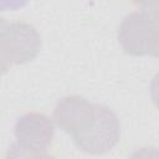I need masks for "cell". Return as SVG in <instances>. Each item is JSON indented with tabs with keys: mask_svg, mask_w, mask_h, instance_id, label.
<instances>
[{
	"mask_svg": "<svg viewBox=\"0 0 159 159\" xmlns=\"http://www.w3.org/2000/svg\"><path fill=\"white\" fill-rule=\"evenodd\" d=\"M56 125L72 137L78 149L89 154L112 150L120 139V123L107 106L71 94L61 98L53 109Z\"/></svg>",
	"mask_w": 159,
	"mask_h": 159,
	"instance_id": "cell-1",
	"label": "cell"
},
{
	"mask_svg": "<svg viewBox=\"0 0 159 159\" xmlns=\"http://www.w3.org/2000/svg\"><path fill=\"white\" fill-rule=\"evenodd\" d=\"M117 37L125 53L159 58V12L142 9L128 14L118 27Z\"/></svg>",
	"mask_w": 159,
	"mask_h": 159,
	"instance_id": "cell-2",
	"label": "cell"
},
{
	"mask_svg": "<svg viewBox=\"0 0 159 159\" xmlns=\"http://www.w3.org/2000/svg\"><path fill=\"white\" fill-rule=\"evenodd\" d=\"M1 71L34 60L41 48V36L26 22H6L1 20Z\"/></svg>",
	"mask_w": 159,
	"mask_h": 159,
	"instance_id": "cell-3",
	"label": "cell"
},
{
	"mask_svg": "<svg viewBox=\"0 0 159 159\" xmlns=\"http://www.w3.org/2000/svg\"><path fill=\"white\" fill-rule=\"evenodd\" d=\"M16 143L10 153L14 157H47V150L55 137L51 119L37 112L22 114L14 128Z\"/></svg>",
	"mask_w": 159,
	"mask_h": 159,
	"instance_id": "cell-4",
	"label": "cell"
},
{
	"mask_svg": "<svg viewBox=\"0 0 159 159\" xmlns=\"http://www.w3.org/2000/svg\"><path fill=\"white\" fill-rule=\"evenodd\" d=\"M150 98L153 103L159 108V72L154 75L150 82Z\"/></svg>",
	"mask_w": 159,
	"mask_h": 159,
	"instance_id": "cell-5",
	"label": "cell"
},
{
	"mask_svg": "<svg viewBox=\"0 0 159 159\" xmlns=\"http://www.w3.org/2000/svg\"><path fill=\"white\" fill-rule=\"evenodd\" d=\"M132 1L139 5L142 9H148L159 12V0H132Z\"/></svg>",
	"mask_w": 159,
	"mask_h": 159,
	"instance_id": "cell-6",
	"label": "cell"
}]
</instances>
